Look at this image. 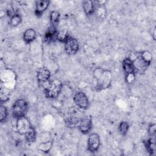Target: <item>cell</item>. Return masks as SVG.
Here are the masks:
<instances>
[{"label":"cell","mask_w":156,"mask_h":156,"mask_svg":"<svg viewBox=\"0 0 156 156\" xmlns=\"http://www.w3.org/2000/svg\"><path fill=\"white\" fill-rule=\"evenodd\" d=\"M68 36H69V35L67 34V32L66 31L61 30L57 33L56 39H57L60 41L64 43Z\"/></svg>","instance_id":"obj_22"},{"label":"cell","mask_w":156,"mask_h":156,"mask_svg":"<svg viewBox=\"0 0 156 156\" xmlns=\"http://www.w3.org/2000/svg\"><path fill=\"white\" fill-rule=\"evenodd\" d=\"M52 141L50 140L44 141H41L38 145V149L43 152H48L51 150L52 146Z\"/></svg>","instance_id":"obj_15"},{"label":"cell","mask_w":156,"mask_h":156,"mask_svg":"<svg viewBox=\"0 0 156 156\" xmlns=\"http://www.w3.org/2000/svg\"><path fill=\"white\" fill-rule=\"evenodd\" d=\"M79 130L84 133H88L92 128V121L90 116H85L79 121L78 124Z\"/></svg>","instance_id":"obj_9"},{"label":"cell","mask_w":156,"mask_h":156,"mask_svg":"<svg viewBox=\"0 0 156 156\" xmlns=\"http://www.w3.org/2000/svg\"><path fill=\"white\" fill-rule=\"evenodd\" d=\"M100 146V138L98 133H93L88 139V150L91 152H96Z\"/></svg>","instance_id":"obj_7"},{"label":"cell","mask_w":156,"mask_h":156,"mask_svg":"<svg viewBox=\"0 0 156 156\" xmlns=\"http://www.w3.org/2000/svg\"><path fill=\"white\" fill-rule=\"evenodd\" d=\"M50 21L53 26L56 25L60 20V13L58 11L53 10L50 13Z\"/></svg>","instance_id":"obj_18"},{"label":"cell","mask_w":156,"mask_h":156,"mask_svg":"<svg viewBox=\"0 0 156 156\" xmlns=\"http://www.w3.org/2000/svg\"><path fill=\"white\" fill-rule=\"evenodd\" d=\"M16 127L18 132L20 135H25L32 127L28 119L24 116L17 119Z\"/></svg>","instance_id":"obj_4"},{"label":"cell","mask_w":156,"mask_h":156,"mask_svg":"<svg viewBox=\"0 0 156 156\" xmlns=\"http://www.w3.org/2000/svg\"><path fill=\"white\" fill-rule=\"evenodd\" d=\"M129 127V126L128 123L127 122L122 121L119 124V132L121 133V135H125L127 133V131H128Z\"/></svg>","instance_id":"obj_21"},{"label":"cell","mask_w":156,"mask_h":156,"mask_svg":"<svg viewBox=\"0 0 156 156\" xmlns=\"http://www.w3.org/2000/svg\"><path fill=\"white\" fill-rule=\"evenodd\" d=\"M73 99L76 105L83 110L87 109L89 106L88 99L86 94L82 91H77Z\"/></svg>","instance_id":"obj_6"},{"label":"cell","mask_w":156,"mask_h":156,"mask_svg":"<svg viewBox=\"0 0 156 156\" xmlns=\"http://www.w3.org/2000/svg\"><path fill=\"white\" fill-rule=\"evenodd\" d=\"M24 136L26 141L29 143H31L35 141L37 138V133L35 129L32 127L30 130L24 135Z\"/></svg>","instance_id":"obj_17"},{"label":"cell","mask_w":156,"mask_h":156,"mask_svg":"<svg viewBox=\"0 0 156 156\" xmlns=\"http://www.w3.org/2000/svg\"><path fill=\"white\" fill-rule=\"evenodd\" d=\"M64 43L65 51L68 54L74 55L78 51L79 43L75 38L69 35Z\"/></svg>","instance_id":"obj_5"},{"label":"cell","mask_w":156,"mask_h":156,"mask_svg":"<svg viewBox=\"0 0 156 156\" xmlns=\"http://www.w3.org/2000/svg\"><path fill=\"white\" fill-rule=\"evenodd\" d=\"M28 109V103L24 99H21L16 100L13 104L12 112L13 116L16 118H20L24 116Z\"/></svg>","instance_id":"obj_3"},{"label":"cell","mask_w":156,"mask_h":156,"mask_svg":"<svg viewBox=\"0 0 156 156\" xmlns=\"http://www.w3.org/2000/svg\"><path fill=\"white\" fill-rule=\"evenodd\" d=\"M57 30L54 26L51 27L50 28L48 29L47 32H46L44 35V40L46 41L50 42L51 41L53 40L54 38H56V35H57Z\"/></svg>","instance_id":"obj_16"},{"label":"cell","mask_w":156,"mask_h":156,"mask_svg":"<svg viewBox=\"0 0 156 156\" xmlns=\"http://www.w3.org/2000/svg\"><path fill=\"white\" fill-rule=\"evenodd\" d=\"M62 83L57 79L49 80L43 87L45 95L49 98H55L60 93L62 90Z\"/></svg>","instance_id":"obj_2"},{"label":"cell","mask_w":156,"mask_h":156,"mask_svg":"<svg viewBox=\"0 0 156 156\" xmlns=\"http://www.w3.org/2000/svg\"><path fill=\"white\" fill-rule=\"evenodd\" d=\"M7 115L8 112L7 108L5 106L1 105L0 108V121L3 122L4 120H5Z\"/></svg>","instance_id":"obj_23"},{"label":"cell","mask_w":156,"mask_h":156,"mask_svg":"<svg viewBox=\"0 0 156 156\" xmlns=\"http://www.w3.org/2000/svg\"><path fill=\"white\" fill-rule=\"evenodd\" d=\"M82 6L84 12L87 15H92L94 12L95 9L93 1L90 0L84 1L82 2Z\"/></svg>","instance_id":"obj_12"},{"label":"cell","mask_w":156,"mask_h":156,"mask_svg":"<svg viewBox=\"0 0 156 156\" xmlns=\"http://www.w3.org/2000/svg\"><path fill=\"white\" fill-rule=\"evenodd\" d=\"M155 131H156V126L155 124H151L148 129V133L151 136H155Z\"/></svg>","instance_id":"obj_24"},{"label":"cell","mask_w":156,"mask_h":156,"mask_svg":"<svg viewBox=\"0 0 156 156\" xmlns=\"http://www.w3.org/2000/svg\"><path fill=\"white\" fill-rule=\"evenodd\" d=\"M51 73L47 68L43 67L38 69L37 72V79L40 85L43 88L46 84L49 81Z\"/></svg>","instance_id":"obj_8"},{"label":"cell","mask_w":156,"mask_h":156,"mask_svg":"<svg viewBox=\"0 0 156 156\" xmlns=\"http://www.w3.org/2000/svg\"><path fill=\"white\" fill-rule=\"evenodd\" d=\"M49 3V1L38 0L35 1V14L37 16H40L48 7Z\"/></svg>","instance_id":"obj_11"},{"label":"cell","mask_w":156,"mask_h":156,"mask_svg":"<svg viewBox=\"0 0 156 156\" xmlns=\"http://www.w3.org/2000/svg\"><path fill=\"white\" fill-rule=\"evenodd\" d=\"M93 76L96 81V88L98 91L105 90L110 87L112 74L108 69L97 68L93 71Z\"/></svg>","instance_id":"obj_1"},{"label":"cell","mask_w":156,"mask_h":156,"mask_svg":"<svg viewBox=\"0 0 156 156\" xmlns=\"http://www.w3.org/2000/svg\"><path fill=\"white\" fill-rule=\"evenodd\" d=\"M135 78V74H126V81L128 83H132Z\"/></svg>","instance_id":"obj_25"},{"label":"cell","mask_w":156,"mask_h":156,"mask_svg":"<svg viewBox=\"0 0 156 156\" xmlns=\"http://www.w3.org/2000/svg\"><path fill=\"white\" fill-rule=\"evenodd\" d=\"M21 16L18 13H15L10 18V24L12 26H16L21 23Z\"/></svg>","instance_id":"obj_19"},{"label":"cell","mask_w":156,"mask_h":156,"mask_svg":"<svg viewBox=\"0 0 156 156\" xmlns=\"http://www.w3.org/2000/svg\"><path fill=\"white\" fill-rule=\"evenodd\" d=\"M35 37H36V33L33 29H27L24 32L23 35L24 41L27 43H29L33 41L35 39Z\"/></svg>","instance_id":"obj_14"},{"label":"cell","mask_w":156,"mask_h":156,"mask_svg":"<svg viewBox=\"0 0 156 156\" xmlns=\"http://www.w3.org/2000/svg\"><path fill=\"white\" fill-rule=\"evenodd\" d=\"M140 55L142 58V59L144 60V62L149 65L151 62L152 57L151 53L149 52V51H143Z\"/></svg>","instance_id":"obj_20"},{"label":"cell","mask_w":156,"mask_h":156,"mask_svg":"<svg viewBox=\"0 0 156 156\" xmlns=\"http://www.w3.org/2000/svg\"><path fill=\"white\" fill-rule=\"evenodd\" d=\"M144 145L146 149H147V152L153 155L155 152V136H151V138L147 140L144 143Z\"/></svg>","instance_id":"obj_13"},{"label":"cell","mask_w":156,"mask_h":156,"mask_svg":"<svg viewBox=\"0 0 156 156\" xmlns=\"http://www.w3.org/2000/svg\"><path fill=\"white\" fill-rule=\"evenodd\" d=\"M122 67L124 73H126V75L129 74H135L136 73L133 62L132 59L129 57L126 58L123 60L122 62Z\"/></svg>","instance_id":"obj_10"}]
</instances>
